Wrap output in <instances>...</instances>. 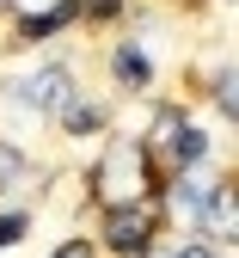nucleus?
<instances>
[{
  "instance_id": "nucleus-1",
  "label": "nucleus",
  "mask_w": 239,
  "mask_h": 258,
  "mask_svg": "<svg viewBox=\"0 0 239 258\" xmlns=\"http://www.w3.org/2000/svg\"><path fill=\"white\" fill-rule=\"evenodd\" d=\"M147 184H153V160L135 148V142H123L105 166H98V197H105L111 209H123V203H147Z\"/></svg>"
},
{
  "instance_id": "nucleus-2",
  "label": "nucleus",
  "mask_w": 239,
  "mask_h": 258,
  "mask_svg": "<svg viewBox=\"0 0 239 258\" xmlns=\"http://www.w3.org/2000/svg\"><path fill=\"white\" fill-rule=\"evenodd\" d=\"M153 228H160V221H153L147 203H123V209L105 215V240H111V252H129V258H147Z\"/></svg>"
},
{
  "instance_id": "nucleus-3",
  "label": "nucleus",
  "mask_w": 239,
  "mask_h": 258,
  "mask_svg": "<svg viewBox=\"0 0 239 258\" xmlns=\"http://www.w3.org/2000/svg\"><path fill=\"white\" fill-rule=\"evenodd\" d=\"M19 99H31L37 111H67L74 105V80H67V68H43L31 86H19Z\"/></svg>"
},
{
  "instance_id": "nucleus-4",
  "label": "nucleus",
  "mask_w": 239,
  "mask_h": 258,
  "mask_svg": "<svg viewBox=\"0 0 239 258\" xmlns=\"http://www.w3.org/2000/svg\"><path fill=\"white\" fill-rule=\"evenodd\" d=\"M147 74H153L147 49H141V43H123V49H117V80H123V86H147Z\"/></svg>"
},
{
  "instance_id": "nucleus-5",
  "label": "nucleus",
  "mask_w": 239,
  "mask_h": 258,
  "mask_svg": "<svg viewBox=\"0 0 239 258\" xmlns=\"http://www.w3.org/2000/svg\"><path fill=\"white\" fill-rule=\"evenodd\" d=\"M202 221H209L221 240H233V190H227V184H215V190H209V203H202Z\"/></svg>"
},
{
  "instance_id": "nucleus-6",
  "label": "nucleus",
  "mask_w": 239,
  "mask_h": 258,
  "mask_svg": "<svg viewBox=\"0 0 239 258\" xmlns=\"http://www.w3.org/2000/svg\"><path fill=\"white\" fill-rule=\"evenodd\" d=\"M172 203H178V215H202V203H209V190H202V184H196V178L184 172V178L172 184Z\"/></svg>"
},
{
  "instance_id": "nucleus-7",
  "label": "nucleus",
  "mask_w": 239,
  "mask_h": 258,
  "mask_svg": "<svg viewBox=\"0 0 239 258\" xmlns=\"http://www.w3.org/2000/svg\"><path fill=\"white\" fill-rule=\"evenodd\" d=\"M98 117H105V111H98V105H67V129H74V136H92V129H98Z\"/></svg>"
},
{
  "instance_id": "nucleus-8",
  "label": "nucleus",
  "mask_w": 239,
  "mask_h": 258,
  "mask_svg": "<svg viewBox=\"0 0 239 258\" xmlns=\"http://www.w3.org/2000/svg\"><path fill=\"white\" fill-rule=\"evenodd\" d=\"M7 178H19V154H13V148H0V184H7Z\"/></svg>"
},
{
  "instance_id": "nucleus-9",
  "label": "nucleus",
  "mask_w": 239,
  "mask_h": 258,
  "mask_svg": "<svg viewBox=\"0 0 239 258\" xmlns=\"http://www.w3.org/2000/svg\"><path fill=\"white\" fill-rule=\"evenodd\" d=\"M25 234V215H7V221H0V246H7V240H19Z\"/></svg>"
},
{
  "instance_id": "nucleus-10",
  "label": "nucleus",
  "mask_w": 239,
  "mask_h": 258,
  "mask_svg": "<svg viewBox=\"0 0 239 258\" xmlns=\"http://www.w3.org/2000/svg\"><path fill=\"white\" fill-rule=\"evenodd\" d=\"M86 13L92 19H117V0H86Z\"/></svg>"
},
{
  "instance_id": "nucleus-11",
  "label": "nucleus",
  "mask_w": 239,
  "mask_h": 258,
  "mask_svg": "<svg viewBox=\"0 0 239 258\" xmlns=\"http://www.w3.org/2000/svg\"><path fill=\"white\" fill-rule=\"evenodd\" d=\"M55 258H92V246H86V240H74V246H61Z\"/></svg>"
},
{
  "instance_id": "nucleus-12",
  "label": "nucleus",
  "mask_w": 239,
  "mask_h": 258,
  "mask_svg": "<svg viewBox=\"0 0 239 258\" xmlns=\"http://www.w3.org/2000/svg\"><path fill=\"white\" fill-rule=\"evenodd\" d=\"M178 258H215V252H209V246H184Z\"/></svg>"
}]
</instances>
